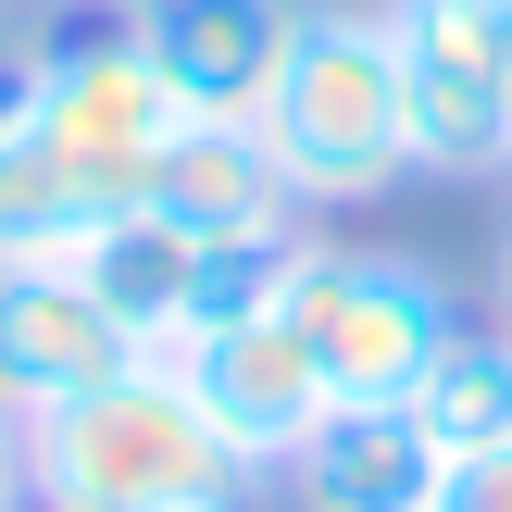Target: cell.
<instances>
[{
  "mask_svg": "<svg viewBox=\"0 0 512 512\" xmlns=\"http://www.w3.org/2000/svg\"><path fill=\"white\" fill-rule=\"evenodd\" d=\"M25 488H38V512H213V500H250V463L213 438L188 375L138 350L125 375L25 413Z\"/></svg>",
  "mask_w": 512,
  "mask_h": 512,
  "instance_id": "cell-1",
  "label": "cell"
},
{
  "mask_svg": "<svg viewBox=\"0 0 512 512\" xmlns=\"http://www.w3.org/2000/svg\"><path fill=\"white\" fill-rule=\"evenodd\" d=\"M263 150L288 175L300 213H363L413 175V113H400V50H388V0H300V38L275 63Z\"/></svg>",
  "mask_w": 512,
  "mask_h": 512,
  "instance_id": "cell-2",
  "label": "cell"
},
{
  "mask_svg": "<svg viewBox=\"0 0 512 512\" xmlns=\"http://www.w3.org/2000/svg\"><path fill=\"white\" fill-rule=\"evenodd\" d=\"M288 325H300V350H313L325 400H413L463 313H450L438 263H413V250L300 238V263H288Z\"/></svg>",
  "mask_w": 512,
  "mask_h": 512,
  "instance_id": "cell-3",
  "label": "cell"
},
{
  "mask_svg": "<svg viewBox=\"0 0 512 512\" xmlns=\"http://www.w3.org/2000/svg\"><path fill=\"white\" fill-rule=\"evenodd\" d=\"M175 125H188V113H175V88L150 75V50H138V25H125V13H63V25H50L25 138H38L50 163L100 200V213L150 188V163H163Z\"/></svg>",
  "mask_w": 512,
  "mask_h": 512,
  "instance_id": "cell-4",
  "label": "cell"
},
{
  "mask_svg": "<svg viewBox=\"0 0 512 512\" xmlns=\"http://www.w3.org/2000/svg\"><path fill=\"white\" fill-rule=\"evenodd\" d=\"M413 175H500L512 113V0H388Z\"/></svg>",
  "mask_w": 512,
  "mask_h": 512,
  "instance_id": "cell-5",
  "label": "cell"
},
{
  "mask_svg": "<svg viewBox=\"0 0 512 512\" xmlns=\"http://www.w3.org/2000/svg\"><path fill=\"white\" fill-rule=\"evenodd\" d=\"M163 363L188 375V400L213 413V438L238 450L250 475H288V450L325 425V375H313V350H300L288 300H263V313H225V325H200V338H175Z\"/></svg>",
  "mask_w": 512,
  "mask_h": 512,
  "instance_id": "cell-6",
  "label": "cell"
},
{
  "mask_svg": "<svg viewBox=\"0 0 512 512\" xmlns=\"http://www.w3.org/2000/svg\"><path fill=\"white\" fill-rule=\"evenodd\" d=\"M138 50L150 75L175 88V113H213V125H250L275 100V63L300 38V0H138Z\"/></svg>",
  "mask_w": 512,
  "mask_h": 512,
  "instance_id": "cell-7",
  "label": "cell"
},
{
  "mask_svg": "<svg viewBox=\"0 0 512 512\" xmlns=\"http://www.w3.org/2000/svg\"><path fill=\"white\" fill-rule=\"evenodd\" d=\"M150 213L163 225H188L200 250H263V238H300V200H288V175H275V150H263V125H213V113H188L163 138V163H150Z\"/></svg>",
  "mask_w": 512,
  "mask_h": 512,
  "instance_id": "cell-8",
  "label": "cell"
},
{
  "mask_svg": "<svg viewBox=\"0 0 512 512\" xmlns=\"http://www.w3.org/2000/svg\"><path fill=\"white\" fill-rule=\"evenodd\" d=\"M450 450L413 425V400H325V425L288 450L300 512H438Z\"/></svg>",
  "mask_w": 512,
  "mask_h": 512,
  "instance_id": "cell-9",
  "label": "cell"
},
{
  "mask_svg": "<svg viewBox=\"0 0 512 512\" xmlns=\"http://www.w3.org/2000/svg\"><path fill=\"white\" fill-rule=\"evenodd\" d=\"M125 363H138V338L88 300L75 263L0 275V413H50V400L100 388V375H125Z\"/></svg>",
  "mask_w": 512,
  "mask_h": 512,
  "instance_id": "cell-10",
  "label": "cell"
},
{
  "mask_svg": "<svg viewBox=\"0 0 512 512\" xmlns=\"http://www.w3.org/2000/svg\"><path fill=\"white\" fill-rule=\"evenodd\" d=\"M75 275H88V300H100L138 350H175V338L200 325V275H213V250H200L188 225H163L150 200H113V213L75 238Z\"/></svg>",
  "mask_w": 512,
  "mask_h": 512,
  "instance_id": "cell-11",
  "label": "cell"
},
{
  "mask_svg": "<svg viewBox=\"0 0 512 512\" xmlns=\"http://www.w3.org/2000/svg\"><path fill=\"white\" fill-rule=\"evenodd\" d=\"M413 425L450 450V463L488 450V438H512V325H500V338L450 325V350L425 363V388H413Z\"/></svg>",
  "mask_w": 512,
  "mask_h": 512,
  "instance_id": "cell-12",
  "label": "cell"
},
{
  "mask_svg": "<svg viewBox=\"0 0 512 512\" xmlns=\"http://www.w3.org/2000/svg\"><path fill=\"white\" fill-rule=\"evenodd\" d=\"M88 225H100V200L13 125V138H0V275H25V263H75V238H88Z\"/></svg>",
  "mask_w": 512,
  "mask_h": 512,
  "instance_id": "cell-13",
  "label": "cell"
},
{
  "mask_svg": "<svg viewBox=\"0 0 512 512\" xmlns=\"http://www.w3.org/2000/svg\"><path fill=\"white\" fill-rule=\"evenodd\" d=\"M438 512H512V438L463 450V463H450V488H438Z\"/></svg>",
  "mask_w": 512,
  "mask_h": 512,
  "instance_id": "cell-14",
  "label": "cell"
},
{
  "mask_svg": "<svg viewBox=\"0 0 512 512\" xmlns=\"http://www.w3.org/2000/svg\"><path fill=\"white\" fill-rule=\"evenodd\" d=\"M0 512H38V488H25V413H0Z\"/></svg>",
  "mask_w": 512,
  "mask_h": 512,
  "instance_id": "cell-15",
  "label": "cell"
},
{
  "mask_svg": "<svg viewBox=\"0 0 512 512\" xmlns=\"http://www.w3.org/2000/svg\"><path fill=\"white\" fill-rule=\"evenodd\" d=\"M500 325H512V225H500Z\"/></svg>",
  "mask_w": 512,
  "mask_h": 512,
  "instance_id": "cell-16",
  "label": "cell"
},
{
  "mask_svg": "<svg viewBox=\"0 0 512 512\" xmlns=\"http://www.w3.org/2000/svg\"><path fill=\"white\" fill-rule=\"evenodd\" d=\"M63 13H138V0H63Z\"/></svg>",
  "mask_w": 512,
  "mask_h": 512,
  "instance_id": "cell-17",
  "label": "cell"
},
{
  "mask_svg": "<svg viewBox=\"0 0 512 512\" xmlns=\"http://www.w3.org/2000/svg\"><path fill=\"white\" fill-rule=\"evenodd\" d=\"M500 175H512V113H500Z\"/></svg>",
  "mask_w": 512,
  "mask_h": 512,
  "instance_id": "cell-18",
  "label": "cell"
},
{
  "mask_svg": "<svg viewBox=\"0 0 512 512\" xmlns=\"http://www.w3.org/2000/svg\"><path fill=\"white\" fill-rule=\"evenodd\" d=\"M213 512H238V500H213Z\"/></svg>",
  "mask_w": 512,
  "mask_h": 512,
  "instance_id": "cell-19",
  "label": "cell"
}]
</instances>
